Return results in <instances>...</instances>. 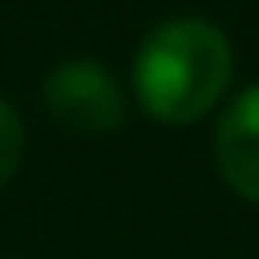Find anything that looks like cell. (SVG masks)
Returning a JSON list of instances; mask_svg holds the SVG:
<instances>
[{"label":"cell","mask_w":259,"mask_h":259,"mask_svg":"<svg viewBox=\"0 0 259 259\" xmlns=\"http://www.w3.org/2000/svg\"><path fill=\"white\" fill-rule=\"evenodd\" d=\"M24 144H29V135H24V120H19L15 101L0 96V187L19 173V163H24Z\"/></svg>","instance_id":"obj_4"},{"label":"cell","mask_w":259,"mask_h":259,"mask_svg":"<svg viewBox=\"0 0 259 259\" xmlns=\"http://www.w3.org/2000/svg\"><path fill=\"white\" fill-rule=\"evenodd\" d=\"M235 82V44L206 15H173L154 24L130 63V101L158 125H197L221 111Z\"/></svg>","instance_id":"obj_1"},{"label":"cell","mask_w":259,"mask_h":259,"mask_svg":"<svg viewBox=\"0 0 259 259\" xmlns=\"http://www.w3.org/2000/svg\"><path fill=\"white\" fill-rule=\"evenodd\" d=\"M48 120L67 135H115L130 120V92L101 58H63L38 82Z\"/></svg>","instance_id":"obj_2"},{"label":"cell","mask_w":259,"mask_h":259,"mask_svg":"<svg viewBox=\"0 0 259 259\" xmlns=\"http://www.w3.org/2000/svg\"><path fill=\"white\" fill-rule=\"evenodd\" d=\"M216 173L240 202L259 206V82L221 106L211 135Z\"/></svg>","instance_id":"obj_3"}]
</instances>
